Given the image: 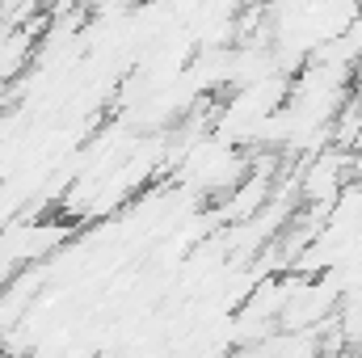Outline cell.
I'll return each mask as SVG.
<instances>
[{"mask_svg": "<svg viewBox=\"0 0 362 358\" xmlns=\"http://www.w3.org/2000/svg\"><path fill=\"white\" fill-rule=\"evenodd\" d=\"M346 152H337V148H329V152H316L312 161H308V169H303V178H299V194H303V202H320V211H333V202L341 198V185H346Z\"/></svg>", "mask_w": 362, "mask_h": 358, "instance_id": "1", "label": "cell"}]
</instances>
